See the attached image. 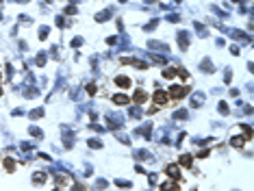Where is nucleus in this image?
Returning a JSON list of instances; mask_svg holds the SVG:
<instances>
[{
  "instance_id": "nucleus-1",
  "label": "nucleus",
  "mask_w": 254,
  "mask_h": 191,
  "mask_svg": "<svg viewBox=\"0 0 254 191\" xmlns=\"http://www.w3.org/2000/svg\"><path fill=\"white\" fill-rule=\"evenodd\" d=\"M154 102H156V104H165V102H167V93L156 91V93H154Z\"/></svg>"
},
{
  "instance_id": "nucleus-2",
  "label": "nucleus",
  "mask_w": 254,
  "mask_h": 191,
  "mask_svg": "<svg viewBox=\"0 0 254 191\" xmlns=\"http://www.w3.org/2000/svg\"><path fill=\"white\" fill-rule=\"evenodd\" d=\"M172 93H174V98H182L185 89H180V87H172Z\"/></svg>"
},
{
  "instance_id": "nucleus-3",
  "label": "nucleus",
  "mask_w": 254,
  "mask_h": 191,
  "mask_svg": "<svg viewBox=\"0 0 254 191\" xmlns=\"http://www.w3.org/2000/svg\"><path fill=\"white\" fill-rule=\"evenodd\" d=\"M143 100H146V93H143V91H137L135 93V102H143Z\"/></svg>"
},
{
  "instance_id": "nucleus-4",
  "label": "nucleus",
  "mask_w": 254,
  "mask_h": 191,
  "mask_svg": "<svg viewBox=\"0 0 254 191\" xmlns=\"http://www.w3.org/2000/svg\"><path fill=\"white\" fill-rule=\"evenodd\" d=\"M165 171H167V176H174V178H176V176H178V169H176V167H174V165H172V167H167V169H165Z\"/></svg>"
},
{
  "instance_id": "nucleus-5",
  "label": "nucleus",
  "mask_w": 254,
  "mask_h": 191,
  "mask_svg": "<svg viewBox=\"0 0 254 191\" xmlns=\"http://www.w3.org/2000/svg\"><path fill=\"white\" fill-rule=\"evenodd\" d=\"M161 189H163V191H178V187H176L174 182H172V185H163Z\"/></svg>"
},
{
  "instance_id": "nucleus-6",
  "label": "nucleus",
  "mask_w": 254,
  "mask_h": 191,
  "mask_svg": "<svg viewBox=\"0 0 254 191\" xmlns=\"http://www.w3.org/2000/svg\"><path fill=\"white\" fill-rule=\"evenodd\" d=\"M180 163H182V167H189L191 165V157H180Z\"/></svg>"
},
{
  "instance_id": "nucleus-7",
  "label": "nucleus",
  "mask_w": 254,
  "mask_h": 191,
  "mask_svg": "<svg viewBox=\"0 0 254 191\" xmlns=\"http://www.w3.org/2000/svg\"><path fill=\"white\" fill-rule=\"evenodd\" d=\"M115 102H117V104H126L128 98H126V96H115Z\"/></svg>"
},
{
  "instance_id": "nucleus-8",
  "label": "nucleus",
  "mask_w": 254,
  "mask_h": 191,
  "mask_svg": "<svg viewBox=\"0 0 254 191\" xmlns=\"http://www.w3.org/2000/svg\"><path fill=\"white\" fill-rule=\"evenodd\" d=\"M232 146H239L241 148V146H243V139H237V137H234L232 139Z\"/></svg>"
}]
</instances>
